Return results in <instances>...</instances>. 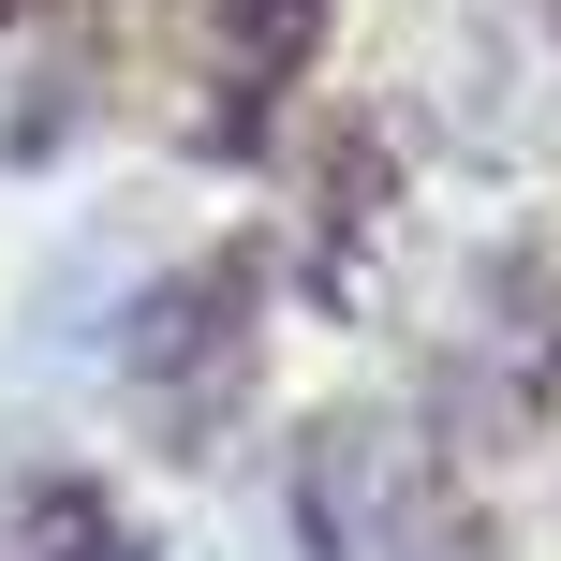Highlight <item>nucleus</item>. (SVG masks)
<instances>
[{"label": "nucleus", "mask_w": 561, "mask_h": 561, "mask_svg": "<svg viewBox=\"0 0 561 561\" xmlns=\"http://www.w3.org/2000/svg\"><path fill=\"white\" fill-rule=\"evenodd\" d=\"M15 561H163V547H148V533H134V517H118V503H104V488H89V473H59L45 503H30V533H15Z\"/></svg>", "instance_id": "20e7f679"}, {"label": "nucleus", "mask_w": 561, "mask_h": 561, "mask_svg": "<svg viewBox=\"0 0 561 561\" xmlns=\"http://www.w3.org/2000/svg\"><path fill=\"white\" fill-rule=\"evenodd\" d=\"M266 252H193L178 280H148L134 325H118V385L134 414L163 428V458H222V428L252 414V369H266Z\"/></svg>", "instance_id": "f257e3e1"}, {"label": "nucleus", "mask_w": 561, "mask_h": 561, "mask_svg": "<svg viewBox=\"0 0 561 561\" xmlns=\"http://www.w3.org/2000/svg\"><path fill=\"white\" fill-rule=\"evenodd\" d=\"M547 15H561V0H547Z\"/></svg>", "instance_id": "423d86ee"}, {"label": "nucleus", "mask_w": 561, "mask_h": 561, "mask_svg": "<svg viewBox=\"0 0 561 561\" xmlns=\"http://www.w3.org/2000/svg\"><path fill=\"white\" fill-rule=\"evenodd\" d=\"M15 15H30V0H0V30H15Z\"/></svg>", "instance_id": "39448f33"}, {"label": "nucleus", "mask_w": 561, "mask_h": 561, "mask_svg": "<svg viewBox=\"0 0 561 561\" xmlns=\"http://www.w3.org/2000/svg\"><path fill=\"white\" fill-rule=\"evenodd\" d=\"M296 533H310V561H414L428 547V444L399 414H325L296 444Z\"/></svg>", "instance_id": "f03ea898"}, {"label": "nucleus", "mask_w": 561, "mask_h": 561, "mask_svg": "<svg viewBox=\"0 0 561 561\" xmlns=\"http://www.w3.org/2000/svg\"><path fill=\"white\" fill-rule=\"evenodd\" d=\"M310 45H325V0H207V148H266L280 89L310 75Z\"/></svg>", "instance_id": "7ed1b4c3"}]
</instances>
